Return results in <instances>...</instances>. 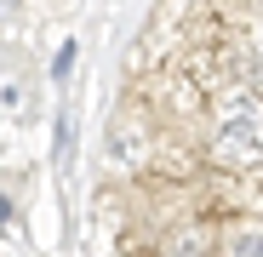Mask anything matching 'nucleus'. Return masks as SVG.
<instances>
[{"label":"nucleus","instance_id":"obj_1","mask_svg":"<svg viewBox=\"0 0 263 257\" xmlns=\"http://www.w3.org/2000/svg\"><path fill=\"white\" fill-rule=\"evenodd\" d=\"M223 257H263V229H235Z\"/></svg>","mask_w":263,"mask_h":257},{"label":"nucleus","instance_id":"obj_2","mask_svg":"<svg viewBox=\"0 0 263 257\" xmlns=\"http://www.w3.org/2000/svg\"><path fill=\"white\" fill-rule=\"evenodd\" d=\"M69 69H74V40H63V46H58V63H52V80H69Z\"/></svg>","mask_w":263,"mask_h":257},{"label":"nucleus","instance_id":"obj_3","mask_svg":"<svg viewBox=\"0 0 263 257\" xmlns=\"http://www.w3.org/2000/svg\"><path fill=\"white\" fill-rule=\"evenodd\" d=\"M172 257H200V234H195V229L178 234V251H172Z\"/></svg>","mask_w":263,"mask_h":257}]
</instances>
